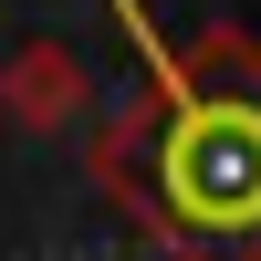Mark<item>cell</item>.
Listing matches in <instances>:
<instances>
[{
    "label": "cell",
    "mask_w": 261,
    "mask_h": 261,
    "mask_svg": "<svg viewBox=\"0 0 261 261\" xmlns=\"http://www.w3.org/2000/svg\"><path fill=\"white\" fill-rule=\"evenodd\" d=\"M136 73L157 115L136 105V136L115 146V188L178 261H261V53L251 32H209L199 53L157 42L136 0H115Z\"/></svg>",
    "instance_id": "obj_1"
}]
</instances>
